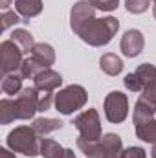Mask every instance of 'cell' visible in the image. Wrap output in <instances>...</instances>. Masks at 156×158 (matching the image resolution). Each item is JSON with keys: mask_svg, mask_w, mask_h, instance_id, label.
I'll return each instance as SVG.
<instances>
[{"mask_svg": "<svg viewBox=\"0 0 156 158\" xmlns=\"http://www.w3.org/2000/svg\"><path fill=\"white\" fill-rule=\"evenodd\" d=\"M63 153H64V147H61V143H57L55 140H50V138L40 140V156L42 158H61Z\"/></svg>", "mask_w": 156, "mask_h": 158, "instance_id": "20", "label": "cell"}, {"mask_svg": "<svg viewBox=\"0 0 156 158\" xmlns=\"http://www.w3.org/2000/svg\"><path fill=\"white\" fill-rule=\"evenodd\" d=\"M140 98H142L143 101H147V103H151V105L156 107V83L154 85H149L147 88H143V90L140 92Z\"/></svg>", "mask_w": 156, "mask_h": 158, "instance_id": "29", "label": "cell"}, {"mask_svg": "<svg viewBox=\"0 0 156 158\" xmlns=\"http://www.w3.org/2000/svg\"><path fill=\"white\" fill-rule=\"evenodd\" d=\"M17 119H31L39 110V90L35 86L22 88V92L15 98Z\"/></svg>", "mask_w": 156, "mask_h": 158, "instance_id": "9", "label": "cell"}, {"mask_svg": "<svg viewBox=\"0 0 156 158\" xmlns=\"http://www.w3.org/2000/svg\"><path fill=\"white\" fill-rule=\"evenodd\" d=\"M15 11L22 17L24 22H30V19L40 15L42 11V0H13Z\"/></svg>", "mask_w": 156, "mask_h": 158, "instance_id": "13", "label": "cell"}, {"mask_svg": "<svg viewBox=\"0 0 156 158\" xmlns=\"http://www.w3.org/2000/svg\"><path fill=\"white\" fill-rule=\"evenodd\" d=\"M151 158H156V143H153V149H151Z\"/></svg>", "mask_w": 156, "mask_h": 158, "instance_id": "33", "label": "cell"}, {"mask_svg": "<svg viewBox=\"0 0 156 158\" xmlns=\"http://www.w3.org/2000/svg\"><path fill=\"white\" fill-rule=\"evenodd\" d=\"M2 92L7 96H15L22 92V76L18 72L13 74H6L2 79Z\"/></svg>", "mask_w": 156, "mask_h": 158, "instance_id": "18", "label": "cell"}, {"mask_svg": "<svg viewBox=\"0 0 156 158\" xmlns=\"http://www.w3.org/2000/svg\"><path fill=\"white\" fill-rule=\"evenodd\" d=\"M33 83H35L33 86L39 88V90L53 92V90H57V88L63 85V77H61L59 72H55V70H51V68H46V70H42L40 74H37V77L33 79Z\"/></svg>", "mask_w": 156, "mask_h": 158, "instance_id": "11", "label": "cell"}, {"mask_svg": "<svg viewBox=\"0 0 156 158\" xmlns=\"http://www.w3.org/2000/svg\"><path fill=\"white\" fill-rule=\"evenodd\" d=\"M9 4H11V0H0V7H2V11L9 9Z\"/></svg>", "mask_w": 156, "mask_h": 158, "instance_id": "32", "label": "cell"}, {"mask_svg": "<svg viewBox=\"0 0 156 158\" xmlns=\"http://www.w3.org/2000/svg\"><path fill=\"white\" fill-rule=\"evenodd\" d=\"M42 70H46V68L40 66L39 63L30 55V57H26V59L22 61V64H20V68H18V74L22 76V79H35L37 74H40Z\"/></svg>", "mask_w": 156, "mask_h": 158, "instance_id": "21", "label": "cell"}, {"mask_svg": "<svg viewBox=\"0 0 156 158\" xmlns=\"http://www.w3.org/2000/svg\"><path fill=\"white\" fill-rule=\"evenodd\" d=\"M63 121L61 119H55V118H37L33 121V131L39 134V136H48V134H51V132H55V131H59V129H63Z\"/></svg>", "mask_w": 156, "mask_h": 158, "instance_id": "16", "label": "cell"}, {"mask_svg": "<svg viewBox=\"0 0 156 158\" xmlns=\"http://www.w3.org/2000/svg\"><path fill=\"white\" fill-rule=\"evenodd\" d=\"M88 94L81 85H68L63 90H59V94H55V110L61 114H74L76 110L83 109L86 105Z\"/></svg>", "mask_w": 156, "mask_h": 158, "instance_id": "4", "label": "cell"}, {"mask_svg": "<svg viewBox=\"0 0 156 158\" xmlns=\"http://www.w3.org/2000/svg\"><path fill=\"white\" fill-rule=\"evenodd\" d=\"M156 114V107L154 105H151V103H147V101H143L142 98L136 101V105H134V110H132V121H134V127L136 125H140V123H145V121H149V119H153Z\"/></svg>", "mask_w": 156, "mask_h": 158, "instance_id": "15", "label": "cell"}, {"mask_svg": "<svg viewBox=\"0 0 156 158\" xmlns=\"http://www.w3.org/2000/svg\"><path fill=\"white\" fill-rule=\"evenodd\" d=\"M136 134L140 140L147 142V143H156V119H149L145 123L136 125Z\"/></svg>", "mask_w": 156, "mask_h": 158, "instance_id": "22", "label": "cell"}, {"mask_svg": "<svg viewBox=\"0 0 156 158\" xmlns=\"http://www.w3.org/2000/svg\"><path fill=\"white\" fill-rule=\"evenodd\" d=\"M24 61V52L20 50V46L11 39L2 40L0 44V70L2 74H13L18 72L20 64Z\"/></svg>", "mask_w": 156, "mask_h": 158, "instance_id": "6", "label": "cell"}, {"mask_svg": "<svg viewBox=\"0 0 156 158\" xmlns=\"http://www.w3.org/2000/svg\"><path fill=\"white\" fill-rule=\"evenodd\" d=\"M117 30H119L117 19H114V17L96 19V15H94L88 20H84L83 24H79L74 31L79 35V39L84 40L90 46H105L114 39Z\"/></svg>", "mask_w": 156, "mask_h": 158, "instance_id": "1", "label": "cell"}, {"mask_svg": "<svg viewBox=\"0 0 156 158\" xmlns=\"http://www.w3.org/2000/svg\"><path fill=\"white\" fill-rule=\"evenodd\" d=\"M17 119V107H15V99L4 98L0 101V123L7 125L11 121Z\"/></svg>", "mask_w": 156, "mask_h": 158, "instance_id": "23", "label": "cell"}, {"mask_svg": "<svg viewBox=\"0 0 156 158\" xmlns=\"http://www.w3.org/2000/svg\"><path fill=\"white\" fill-rule=\"evenodd\" d=\"M117 158H147L145 155V149L143 147H138V145H132V147H127L119 153Z\"/></svg>", "mask_w": 156, "mask_h": 158, "instance_id": "28", "label": "cell"}, {"mask_svg": "<svg viewBox=\"0 0 156 158\" xmlns=\"http://www.w3.org/2000/svg\"><path fill=\"white\" fill-rule=\"evenodd\" d=\"M123 83H125L127 90H130V92H142L149 85H154L156 83V66L151 64V63H143L134 72L127 74L125 79H123Z\"/></svg>", "mask_w": 156, "mask_h": 158, "instance_id": "7", "label": "cell"}, {"mask_svg": "<svg viewBox=\"0 0 156 158\" xmlns=\"http://www.w3.org/2000/svg\"><path fill=\"white\" fill-rule=\"evenodd\" d=\"M39 90V88H37ZM55 103V98H53V92H46V90H39V110L44 112L48 110L51 105Z\"/></svg>", "mask_w": 156, "mask_h": 158, "instance_id": "26", "label": "cell"}, {"mask_svg": "<svg viewBox=\"0 0 156 158\" xmlns=\"http://www.w3.org/2000/svg\"><path fill=\"white\" fill-rule=\"evenodd\" d=\"M154 2V6H153V15H154V19H156V0H153Z\"/></svg>", "mask_w": 156, "mask_h": 158, "instance_id": "34", "label": "cell"}, {"mask_svg": "<svg viewBox=\"0 0 156 158\" xmlns=\"http://www.w3.org/2000/svg\"><path fill=\"white\" fill-rule=\"evenodd\" d=\"M0 20H2V30H4V31H6V30H9L11 26L18 24V22H24V20H22V17H20L15 9H6V11H2Z\"/></svg>", "mask_w": 156, "mask_h": 158, "instance_id": "24", "label": "cell"}, {"mask_svg": "<svg viewBox=\"0 0 156 158\" xmlns=\"http://www.w3.org/2000/svg\"><path fill=\"white\" fill-rule=\"evenodd\" d=\"M30 55L39 63L40 66H44V68H50L55 63V50L50 44H46V42H37L33 46V50H31Z\"/></svg>", "mask_w": 156, "mask_h": 158, "instance_id": "14", "label": "cell"}, {"mask_svg": "<svg viewBox=\"0 0 156 158\" xmlns=\"http://www.w3.org/2000/svg\"><path fill=\"white\" fill-rule=\"evenodd\" d=\"M151 0H125V7L129 13H134V15H140V13H145L147 7H149Z\"/></svg>", "mask_w": 156, "mask_h": 158, "instance_id": "25", "label": "cell"}, {"mask_svg": "<svg viewBox=\"0 0 156 158\" xmlns=\"http://www.w3.org/2000/svg\"><path fill=\"white\" fill-rule=\"evenodd\" d=\"M77 147L84 153L86 158H117L119 153L123 151V142L117 134L109 132L101 136L97 142L77 138Z\"/></svg>", "mask_w": 156, "mask_h": 158, "instance_id": "2", "label": "cell"}, {"mask_svg": "<svg viewBox=\"0 0 156 158\" xmlns=\"http://www.w3.org/2000/svg\"><path fill=\"white\" fill-rule=\"evenodd\" d=\"M9 39L15 40V42L20 46V50L24 52V55H26V53H31L33 46L37 44L35 39H33V35H31L30 31H26V30H13V33H11Z\"/></svg>", "mask_w": 156, "mask_h": 158, "instance_id": "19", "label": "cell"}, {"mask_svg": "<svg viewBox=\"0 0 156 158\" xmlns=\"http://www.w3.org/2000/svg\"><path fill=\"white\" fill-rule=\"evenodd\" d=\"M94 15H96V9H94V6L88 0L76 2L74 7H72V11H70V26H72V30H76L79 24H83L84 20H88Z\"/></svg>", "mask_w": 156, "mask_h": 158, "instance_id": "12", "label": "cell"}, {"mask_svg": "<svg viewBox=\"0 0 156 158\" xmlns=\"http://www.w3.org/2000/svg\"><path fill=\"white\" fill-rule=\"evenodd\" d=\"M129 114V99L123 92L114 90L105 98V116L110 123H121Z\"/></svg>", "mask_w": 156, "mask_h": 158, "instance_id": "8", "label": "cell"}, {"mask_svg": "<svg viewBox=\"0 0 156 158\" xmlns=\"http://www.w3.org/2000/svg\"><path fill=\"white\" fill-rule=\"evenodd\" d=\"M61 158H77V156H76V153H74L72 149H64V153H63Z\"/></svg>", "mask_w": 156, "mask_h": 158, "instance_id": "31", "label": "cell"}, {"mask_svg": "<svg viewBox=\"0 0 156 158\" xmlns=\"http://www.w3.org/2000/svg\"><path fill=\"white\" fill-rule=\"evenodd\" d=\"M0 158H17V156H15L13 153H9L6 147H2V149H0Z\"/></svg>", "mask_w": 156, "mask_h": 158, "instance_id": "30", "label": "cell"}, {"mask_svg": "<svg viewBox=\"0 0 156 158\" xmlns=\"http://www.w3.org/2000/svg\"><path fill=\"white\" fill-rule=\"evenodd\" d=\"M99 68L107 74V76H117L123 70V61L117 57L116 53H105L99 59Z\"/></svg>", "mask_w": 156, "mask_h": 158, "instance_id": "17", "label": "cell"}, {"mask_svg": "<svg viewBox=\"0 0 156 158\" xmlns=\"http://www.w3.org/2000/svg\"><path fill=\"white\" fill-rule=\"evenodd\" d=\"M88 2L97 11H114L119 6V0H88Z\"/></svg>", "mask_w": 156, "mask_h": 158, "instance_id": "27", "label": "cell"}, {"mask_svg": "<svg viewBox=\"0 0 156 158\" xmlns=\"http://www.w3.org/2000/svg\"><path fill=\"white\" fill-rule=\"evenodd\" d=\"M74 127L79 131V138L88 142H97L101 134V119L96 109H86L74 118Z\"/></svg>", "mask_w": 156, "mask_h": 158, "instance_id": "5", "label": "cell"}, {"mask_svg": "<svg viewBox=\"0 0 156 158\" xmlns=\"http://www.w3.org/2000/svg\"><path fill=\"white\" fill-rule=\"evenodd\" d=\"M7 147L13 153H20L24 156H37L40 155V140L39 134L33 131V127L28 125H20L17 129H13L7 134Z\"/></svg>", "mask_w": 156, "mask_h": 158, "instance_id": "3", "label": "cell"}, {"mask_svg": "<svg viewBox=\"0 0 156 158\" xmlns=\"http://www.w3.org/2000/svg\"><path fill=\"white\" fill-rule=\"evenodd\" d=\"M143 46H145V39H143V33L140 30L125 31V35L121 37V44H119L121 53L127 57H138L143 52Z\"/></svg>", "mask_w": 156, "mask_h": 158, "instance_id": "10", "label": "cell"}]
</instances>
